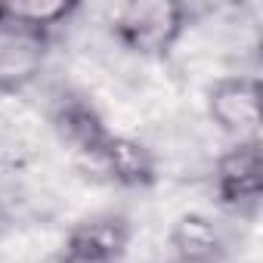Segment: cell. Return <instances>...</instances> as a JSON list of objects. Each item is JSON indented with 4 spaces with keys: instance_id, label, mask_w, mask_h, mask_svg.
I'll return each mask as SVG.
<instances>
[{
    "instance_id": "1",
    "label": "cell",
    "mask_w": 263,
    "mask_h": 263,
    "mask_svg": "<svg viewBox=\"0 0 263 263\" xmlns=\"http://www.w3.org/2000/svg\"><path fill=\"white\" fill-rule=\"evenodd\" d=\"M189 25L180 0H130L115 13V37L137 56H167Z\"/></svg>"
},
{
    "instance_id": "2",
    "label": "cell",
    "mask_w": 263,
    "mask_h": 263,
    "mask_svg": "<svg viewBox=\"0 0 263 263\" xmlns=\"http://www.w3.org/2000/svg\"><path fill=\"white\" fill-rule=\"evenodd\" d=\"M208 118L235 143L260 140V81L232 74L208 87Z\"/></svg>"
},
{
    "instance_id": "3",
    "label": "cell",
    "mask_w": 263,
    "mask_h": 263,
    "mask_svg": "<svg viewBox=\"0 0 263 263\" xmlns=\"http://www.w3.org/2000/svg\"><path fill=\"white\" fill-rule=\"evenodd\" d=\"M214 183H217V195L226 208L232 211H248L260 201L263 195V152H260V140H241L232 143L214 171Z\"/></svg>"
},
{
    "instance_id": "4",
    "label": "cell",
    "mask_w": 263,
    "mask_h": 263,
    "mask_svg": "<svg viewBox=\"0 0 263 263\" xmlns=\"http://www.w3.org/2000/svg\"><path fill=\"white\" fill-rule=\"evenodd\" d=\"M47 44V34L13 25L0 16V93H19L41 74Z\"/></svg>"
},
{
    "instance_id": "5",
    "label": "cell",
    "mask_w": 263,
    "mask_h": 263,
    "mask_svg": "<svg viewBox=\"0 0 263 263\" xmlns=\"http://www.w3.org/2000/svg\"><path fill=\"white\" fill-rule=\"evenodd\" d=\"M102 171L127 189H149L158 177V164L155 155L146 143L134 140V137H124V134H108L96 152Z\"/></svg>"
},
{
    "instance_id": "6",
    "label": "cell",
    "mask_w": 263,
    "mask_h": 263,
    "mask_svg": "<svg viewBox=\"0 0 263 263\" xmlns=\"http://www.w3.org/2000/svg\"><path fill=\"white\" fill-rule=\"evenodd\" d=\"M127 245H130V226L121 217H93V220L78 223L68 232L65 254L121 263Z\"/></svg>"
},
{
    "instance_id": "7",
    "label": "cell",
    "mask_w": 263,
    "mask_h": 263,
    "mask_svg": "<svg viewBox=\"0 0 263 263\" xmlns=\"http://www.w3.org/2000/svg\"><path fill=\"white\" fill-rule=\"evenodd\" d=\"M171 248L180 263H217L226 251L220 226L198 211L180 214L171 226Z\"/></svg>"
},
{
    "instance_id": "8",
    "label": "cell",
    "mask_w": 263,
    "mask_h": 263,
    "mask_svg": "<svg viewBox=\"0 0 263 263\" xmlns=\"http://www.w3.org/2000/svg\"><path fill=\"white\" fill-rule=\"evenodd\" d=\"M78 13V0H10L0 4V16L13 25L31 28L37 34H47L59 25H65Z\"/></svg>"
},
{
    "instance_id": "9",
    "label": "cell",
    "mask_w": 263,
    "mask_h": 263,
    "mask_svg": "<svg viewBox=\"0 0 263 263\" xmlns=\"http://www.w3.org/2000/svg\"><path fill=\"white\" fill-rule=\"evenodd\" d=\"M62 263H111V260H93V257H71V254H62Z\"/></svg>"
}]
</instances>
